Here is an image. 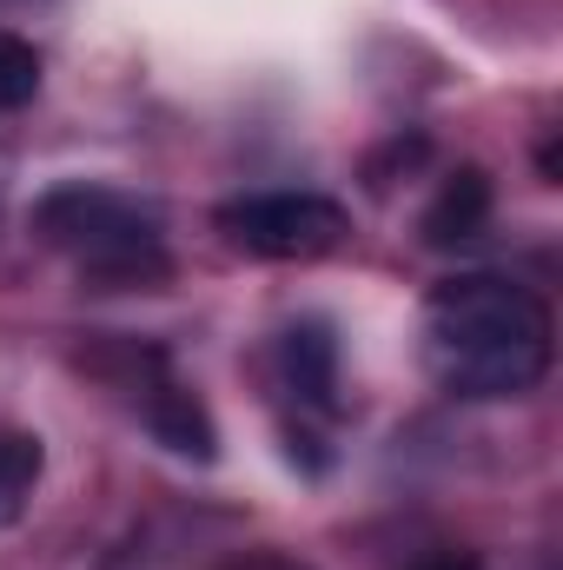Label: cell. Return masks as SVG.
<instances>
[{"mask_svg": "<svg viewBox=\"0 0 563 570\" xmlns=\"http://www.w3.org/2000/svg\"><path fill=\"white\" fill-rule=\"evenodd\" d=\"M219 570H312V564H298L292 551H273V544H266V551H239V558H226Z\"/></svg>", "mask_w": 563, "mask_h": 570, "instance_id": "9c48e42d", "label": "cell"}, {"mask_svg": "<svg viewBox=\"0 0 563 570\" xmlns=\"http://www.w3.org/2000/svg\"><path fill=\"white\" fill-rule=\"evenodd\" d=\"M219 239L246 259H273V266H305L345 246L352 213L325 193H298V186H266V193H233L213 213Z\"/></svg>", "mask_w": 563, "mask_h": 570, "instance_id": "3957f363", "label": "cell"}, {"mask_svg": "<svg viewBox=\"0 0 563 570\" xmlns=\"http://www.w3.org/2000/svg\"><path fill=\"white\" fill-rule=\"evenodd\" d=\"M491 213H497V186H491V173H484V166H457V173H444L437 199L424 206L418 233H424V246L451 253V246H471V239H484Z\"/></svg>", "mask_w": 563, "mask_h": 570, "instance_id": "8992f818", "label": "cell"}, {"mask_svg": "<svg viewBox=\"0 0 563 570\" xmlns=\"http://www.w3.org/2000/svg\"><path fill=\"white\" fill-rule=\"evenodd\" d=\"M127 365H134V385H140L134 405H140L146 431H152L172 458H186V464H213V458H219V425H213L206 399H199L192 385L172 379L166 352H159V345H134Z\"/></svg>", "mask_w": 563, "mask_h": 570, "instance_id": "277c9868", "label": "cell"}, {"mask_svg": "<svg viewBox=\"0 0 563 570\" xmlns=\"http://www.w3.org/2000/svg\"><path fill=\"white\" fill-rule=\"evenodd\" d=\"M418 570H484L477 558H431V564H418Z\"/></svg>", "mask_w": 563, "mask_h": 570, "instance_id": "30bf717a", "label": "cell"}, {"mask_svg": "<svg viewBox=\"0 0 563 570\" xmlns=\"http://www.w3.org/2000/svg\"><path fill=\"white\" fill-rule=\"evenodd\" d=\"M273 385L285 392V405H298V419H338L345 412V372H338V332L332 318L305 312L273 338Z\"/></svg>", "mask_w": 563, "mask_h": 570, "instance_id": "5b68a950", "label": "cell"}, {"mask_svg": "<svg viewBox=\"0 0 563 570\" xmlns=\"http://www.w3.org/2000/svg\"><path fill=\"white\" fill-rule=\"evenodd\" d=\"M40 471H47L40 438H33V431H20V425H0V531L27 511V498H33Z\"/></svg>", "mask_w": 563, "mask_h": 570, "instance_id": "52a82bcc", "label": "cell"}, {"mask_svg": "<svg viewBox=\"0 0 563 570\" xmlns=\"http://www.w3.org/2000/svg\"><path fill=\"white\" fill-rule=\"evenodd\" d=\"M27 233L40 246H53L60 259H73V273L93 292H152L172 279V253H166V213L100 186V179H60L27 206Z\"/></svg>", "mask_w": 563, "mask_h": 570, "instance_id": "7a4b0ae2", "label": "cell"}, {"mask_svg": "<svg viewBox=\"0 0 563 570\" xmlns=\"http://www.w3.org/2000/svg\"><path fill=\"white\" fill-rule=\"evenodd\" d=\"M40 94V47L0 27V114H20Z\"/></svg>", "mask_w": 563, "mask_h": 570, "instance_id": "ba28073f", "label": "cell"}, {"mask_svg": "<svg viewBox=\"0 0 563 570\" xmlns=\"http://www.w3.org/2000/svg\"><path fill=\"white\" fill-rule=\"evenodd\" d=\"M424 365L464 405H504L551 379L557 318L511 273H451L424 292Z\"/></svg>", "mask_w": 563, "mask_h": 570, "instance_id": "6da1fadb", "label": "cell"}]
</instances>
